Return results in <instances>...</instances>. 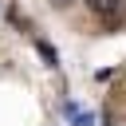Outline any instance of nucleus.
<instances>
[{"mask_svg": "<svg viewBox=\"0 0 126 126\" xmlns=\"http://www.w3.org/2000/svg\"><path fill=\"white\" fill-rule=\"evenodd\" d=\"M87 8L98 20H106L110 28H122V0H87Z\"/></svg>", "mask_w": 126, "mask_h": 126, "instance_id": "obj_1", "label": "nucleus"}, {"mask_svg": "<svg viewBox=\"0 0 126 126\" xmlns=\"http://www.w3.org/2000/svg\"><path fill=\"white\" fill-rule=\"evenodd\" d=\"M35 47H39V55L47 59V67H59V55L51 51V43H39V39H35Z\"/></svg>", "mask_w": 126, "mask_h": 126, "instance_id": "obj_2", "label": "nucleus"}, {"mask_svg": "<svg viewBox=\"0 0 126 126\" xmlns=\"http://www.w3.org/2000/svg\"><path fill=\"white\" fill-rule=\"evenodd\" d=\"M55 4H59V8H63V4H67V0H55Z\"/></svg>", "mask_w": 126, "mask_h": 126, "instance_id": "obj_3", "label": "nucleus"}]
</instances>
